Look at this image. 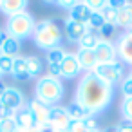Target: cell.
<instances>
[{"label": "cell", "instance_id": "cell-7", "mask_svg": "<svg viewBox=\"0 0 132 132\" xmlns=\"http://www.w3.org/2000/svg\"><path fill=\"white\" fill-rule=\"evenodd\" d=\"M65 35H67V40L71 44H80V40L85 36V35H90L92 29L87 26V24H80L72 18H65Z\"/></svg>", "mask_w": 132, "mask_h": 132}, {"label": "cell", "instance_id": "cell-42", "mask_svg": "<svg viewBox=\"0 0 132 132\" xmlns=\"http://www.w3.org/2000/svg\"><path fill=\"white\" fill-rule=\"evenodd\" d=\"M47 132H51V130H47Z\"/></svg>", "mask_w": 132, "mask_h": 132}, {"label": "cell", "instance_id": "cell-21", "mask_svg": "<svg viewBox=\"0 0 132 132\" xmlns=\"http://www.w3.org/2000/svg\"><path fill=\"white\" fill-rule=\"evenodd\" d=\"M119 114H121L123 121L132 123V98H123V101L119 105Z\"/></svg>", "mask_w": 132, "mask_h": 132}, {"label": "cell", "instance_id": "cell-11", "mask_svg": "<svg viewBox=\"0 0 132 132\" xmlns=\"http://www.w3.org/2000/svg\"><path fill=\"white\" fill-rule=\"evenodd\" d=\"M27 107L33 112V118H35L36 125L49 127V110H51V107H47V105H44V103H40L36 100H31Z\"/></svg>", "mask_w": 132, "mask_h": 132}, {"label": "cell", "instance_id": "cell-6", "mask_svg": "<svg viewBox=\"0 0 132 132\" xmlns=\"http://www.w3.org/2000/svg\"><path fill=\"white\" fill-rule=\"evenodd\" d=\"M26 103V98H24V92L16 87H6L4 94L0 96V105H4L6 109L9 110H15L18 112Z\"/></svg>", "mask_w": 132, "mask_h": 132}, {"label": "cell", "instance_id": "cell-4", "mask_svg": "<svg viewBox=\"0 0 132 132\" xmlns=\"http://www.w3.org/2000/svg\"><path fill=\"white\" fill-rule=\"evenodd\" d=\"M35 27H36V22H35L33 15L24 11V13H18V15L7 18V22H6V36H11V38L20 42L24 38L33 36Z\"/></svg>", "mask_w": 132, "mask_h": 132}, {"label": "cell", "instance_id": "cell-22", "mask_svg": "<svg viewBox=\"0 0 132 132\" xmlns=\"http://www.w3.org/2000/svg\"><path fill=\"white\" fill-rule=\"evenodd\" d=\"M98 42H100V38L96 36V35H85L81 40H80V49H89V51H94L96 49V45H98Z\"/></svg>", "mask_w": 132, "mask_h": 132}, {"label": "cell", "instance_id": "cell-34", "mask_svg": "<svg viewBox=\"0 0 132 132\" xmlns=\"http://www.w3.org/2000/svg\"><path fill=\"white\" fill-rule=\"evenodd\" d=\"M85 125H87L89 132H90V130H98V121H96V118H94V116H92V118H89V119H85Z\"/></svg>", "mask_w": 132, "mask_h": 132}, {"label": "cell", "instance_id": "cell-37", "mask_svg": "<svg viewBox=\"0 0 132 132\" xmlns=\"http://www.w3.org/2000/svg\"><path fill=\"white\" fill-rule=\"evenodd\" d=\"M4 40H6V33H4V35H0V45H2V42H4Z\"/></svg>", "mask_w": 132, "mask_h": 132}, {"label": "cell", "instance_id": "cell-2", "mask_svg": "<svg viewBox=\"0 0 132 132\" xmlns=\"http://www.w3.org/2000/svg\"><path fill=\"white\" fill-rule=\"evenodd\" d=\"M31 38H33V42L38 49L51 51L54 47H60L63 35H62V29H60V26L54 18H45V20L36 24Z\"/></svg>", "mask_w": 132, "mask_h": 132}, {"label": "cell", "instance_id": "cell-29", "mask_svg": "<svg viewBox=\"0 0 132 132\" xmlns=\"http://www.w3.org/2000/svg\"><path fill=\"white\" fill-rule=\"evenodd\" d=\"M100 33H101L103 40H107V38L114 36V33H116V26H112V24H105V26L100 29Z\"/></svg>", "mask_w": 132, "mask_h": 132}, {"label": "cell", "instance_id": "cell-5", "mask_svg": "<svg viewBox=\"0 0 132 132\" xmlns=\"http://www.w3.org/2000/svg\"><path fill=\"white\" fill-rule=\"evenodd\" d=\"M101 81L109 83V85H116V83H121V80L125 78V65L116 60V62H110V63H101V65H96V69L92 71Z\"/></svg>", "mask_w": 132, "mask_h": 132}, {"label": "cell", "instance_id": "cell-10", "mask_svg": "<svg viewBox=\"0 0 132 132\" xmlns=\"http://www.w3.org/2000/svg\"><path fill=\"white\" fill-rule=\"evenodd\" d=\"M60 69H62V78H65V80H72V78H76L81 72V67L78 63V58L72 53H67L65 54L63 62L60 63Z\"/></svg>", "mask_w": 132, "mask_h": 132}, {"label": "cell", "instance_id": "cell-13", "mask_svg": "<svg viewBox=\"0 0 132 132\" xmlns=\"http://www.w3.org/2000/svg\"><path fill=\"white\" fill-rule=\"evenodd\" d=\"M76 58H78V63L81 67L83 72H92L98 65L96 62V56H94V51H89V49H78L76 53Z\"/></svg>", "mask_w": 132, "mask_h": 132}, {"label": "cell", "instance_id": "cell-40", "mask_svg": "<svg viewBox=\"0 0 132 132\" xmlns=\"http://www.w3.org/2000/svg\"><path fill=\"white\" fill-rule=\"evenodd\" d=\"M128 78H132V69H130V74H128Z\"/></svg>", "mask_w": 132, "mask_h": 132}, {"label": "cell", "instance_id": "cell-33", "mask_svg": "<svg viewBox=\"0 0 132 132\" xmlns=\"http://www.w3.org/2000/svg\"><path fill=\"white\" fill-rule=\"evenodd\" d=\"M116 130L118 132H132V123L130 121H119L116 125Z\"/></svg>", "mask_w": 132, "mask_h": 132}, {"label": "cell", "instance_id": "cell-18", "mask_svg": "<svg viewBox=\"0 0 132 132\" xmlns=\"http://www.w3.org/2000/svg\"><path fill=\"white\" fill-rule=\"evenodd\" d=\"M65 110H67V116H69V119H76V121H85V119L92 118V114H90V112H89L87 109H83V107L76 105L74 101H72V103H69V105L65 107Z\"/></svg>", "mask_w": 132, "mask_h": 132}, {"label": "cell", "instance_id": "cell-12", "mask_svg": "<svg viewBox=\"0 0 132 132\" xmlns=\"http://www.w3.org/2000/svg\"><path fill=\"white\" fill-rule=\"evenodd\" d=\"M27 6H29L27 0H0V11L7 18L15 16L18 13H24Z\"/></svg>", "mask_w": 132, "mask_h": 132}, {"label": "cell", "instance_id": "cell-23", "mask_svg": "<svg viewBox=\"0 0 132 132\" xmlns=\"http://www.w3.org/2000/svg\"><path fill=\"white\" fill-rule=\"evenodd\" d=\"M87 26H89L92 31H100V29L105 26V20H103V16H101V11H92L90 20H89Z\"/></svg>", "mask_w": 132, "mask_h": 132}, {"label": "cell", "instance_id": "cell-26", "mask_svg": "<svg viewBox=\"0 0 132 132\" xmlns=\"http://www.w3.org/2000/svg\"><path fill=\"white\" fill-rule=\"evenodd\" d=\"M13 69V58L0 54V74H11Z\"/></svg>", "mask_w": 132, "mask_h": 132}, {"label": "cell", "instance_id": "cell-31", "mask_svg": "<svg viewBox=\"0 0 132 132\" xmlns=\"http://www.w3.org/2000/svg\"><path fill=\"white\" fill-rule=\"evenodd\" d=\"M15 116H16L15 110H9V109H6L4 105H0V121H2V119H7V118H15Z\"/></svg>", "mask_w": 132, "mask_h": 132}, {"label": "cell", "instance_id": "cell-35", "mask_svg": "<svg viewBox=\"0 0 132 132\" xmlns=\"http://www.w3.org/2000/svg\"><path fill=\"white\" fill-rule=\"evenodd\" d=\"M103 132H118V130H116V125H110V127H107Z\"/></svg>", "mask_w": 132, "mask_h": 132}, {"label": "cell", "instance_id": "cell-3", "mask_svg": "<svg viewBox=\"0 0 132 132\" xmlns=\"http://www.w3.org/2000/svg\"><path fill=\"white\" fill-rule=\"evenodd\" d=\"M65 96L63 83L56 78L44 76L36 81L35 85V100L47 105V107H56Z\"/></svg>", "mask_w": 132, "mask_h": 132}, {"label": "cell", "instance_id": "cell-41", "mask_svg": "<svg viewBox=\"0 0 132 132\" xmlns=\"http://www.w3.org/2000/svg\"><path fill=\"white\" fill-rule=\"evenodd\" d=\"M4 33H6V31H2V29H0V35H4Z\"/></svg>", "mask_w": 132, "mask_h": 132}, {"label": "cell", "instance_id": "cell-24", "mask_svg": "<svg viewBox=\"0 0 132 132\" xmlns=\"http://www.w3.org/2000/svg\"><path fill=\"white\" fill-rule=\"evenodd\" d=\"M101 16H103L105 24H112V26H116V16H118V11H116L114 7L107 6V2H105V7L101 9Z\"/></svg>", "mask_w": 132, "mask_h": 132}, {"label": "cell", "instance_id": "cell-27", "mask_svg": "<svg viewBox=\"0 0 132 132\" xmlns=\"http://www.w3.org/2000/svg\"><path fill=\"white\" fill-rule=\"evenodd\" d=\"M67 132H89L85 121H76V119H71L69 121V127H67Z\"/></svg>", "mask_w": 132, "mask_h": 132}, {"label": "cell", "instance_id": "cell-1", "mask_svg": "<svg viewBox=\"0 0 132 132\" xmlns=\"http://www.w3.org/2000/svg\"><path fill=\"white\" fill-rule=\"evenodd\" d=\"M114 100V87L101 81L94 72H83L74 90V103L87 109L92 116L105 112Z\"/></svg>", "mask_w": 132, "mask_h": 132}, {"label": "cell", "instance_id": "cell-28", "mask_svg": "<svg viewBox=\"0 0 132 132\" xmlns=\"http://www.w3.org/2000/svg\"><path fill=\"white\" fill-rule=\"evenodd\" d=\"M121 92H123V98H132V78L125 76L121 80Z\"/></svg>", "mask_w": 132, "mask_h": 132}, {"label": "cell", "instance_id": "cell-30", "mask_svg": "<svg viewBox=\"0 0 132 132\" xmlns=\"http://www.w3.org/2000/svg\"><path fill=\"white\" fill-rule=\"evenodd\" d=\"M87 6L92 11H101L105 7V0H87Z\"/></svg>", "mask_w": 132, "mask_h": 132}, {"label": "cell", "instance_id": "cell-9", "mask_svg": "<svg viewBox=\"0 0 132 132\" xmlns=\"http://www.w3.org/2000/svg\"><path fill=\"white\" fill-rule=\"evenodd\" d=\"M116 54L119 56L121 63H128L132 67V38L125 33L116 42Z\"/></svg>", "mask_w": 132, "mask_h": 132}, {"label": "cell", "instance_id": "cell-16", "mask_svg": "<svg viewBox=\"0 0 132 132\" xmlns=\"http://www.w3.org/2000/svg\"><path fill=\"white\" fill-rule=\"evenodd\" d=\"M11 76H13L15 80H18V81H27V80H29V72H27L26 56H15V58H13Z\"/></svg>", "mask_w": 132, "mask_h": 132}, {"label": "cell", "instance_id": "cell-32", "mask_svg": "<svg viewBox=\"0 0 132 132\" xmlns=\"http://www.w3.org/2000/svg\"><path fill=\"white\" fill-rule=\"evenodd\" d=\"M56 6L62 7V9H69V11H72V7L76 6V2H74V0H58Z\"/></svg>", "mask_w": 132, "mask_h": 132}, {"label": "cell", "instance_id": "cell-14", "mask_svg": "<svg viewBox=\"0 0 132 132\" xmlns=\"http://www.w3.org/2000/svg\"><path fill=\"white\" fill-rule=\"evenodd\" d=\"M116 27L121 29H132V2H127L121 9H118V16H116Z\"/></svg>", "mask_w": 132, "mask_h": 132}, {"label": "cell", "instance_id": "cell-38", "mask_svg": "<svg viewBox=\"0 0 132 132\" xmlns=\"http://www.w3.org/2000/svg\"><path fill=\"white\" fill-rule=\"evenodd\" d=\"M127 35H128V36L132 38V29H128V31H127Z\"/></svg>", "mask_w": 132, "mask_h": 132}, {"label": "cell", "instance_id": "cell-25", "mask_svg": "<svg viewBox=\"0 0 132 132\" xmlns=\"http://www.w3.org/2000/svg\"><path fill=\"white\" fill-rule=\"evenodd\" d=\"M0 132H18L15 118H7V119L0 121Z\"/></svg>", "mask_w": 132, "mask_h": 132}, {"label": "cell", "instance_id": "cell-19", "mask_svg": "<svg viewBox=\"0 0 132 132\" xmlns=\"http://www.w3.org/2000/svg\"><path fill=\"white\" fill-rule=\"evenodd\" d=\"M18 51H20V42L11 38V36H6V40L2 42V45H0V54L15 58V56H18Z\"/></svg>", "mask_w": 132, "mask_h": 132}, {"label": "cell", "instance_id": "cell-8", "mask_svg": "<svg viewBox=\"0 0 132 132\" xmlns=\"http://www.w3.org/2000/svg\"><path fill=\"white\" fill-rule=\"evenodd\" d=\"M94 56H96L98 65L116 62V56H118V54H116V45H114L112 42H109V40L100 38V42H98V45H96V49H94Z\"/></svg>", "mask_w": 132, "mask_h": 132}, {"label": "cell", "instance_id": "cell-36", "mask_svg": "<svg viewBox=\"0 0 132 132\" xmlns=\"http://www.w3.org/2000/svg\"><path fill=\"white\" fill-rule=\"evenodd\" d=\"M4 90H6V85H4L2 81H0V96H2V94H4Z\"/></svg>", "mask_w": 132, "mask_h": 132}, {"label": "cell", "instance_id": "cell-20", "mask_svg": "<svg viewBox=\"0 0 132 132\" xmlns=\"http://www.w3.org/2000/svg\"><path fill=\"white\" fill-rule=\"evenodd\" d=\"M67 51L63 47H54L51 51H47V63H53V65H60L65 58Z\"/></svg>", "mask_w": 132, "mask_h": 132}, {"label": "cell", "instance_id": "cell-17", "mask_svg": "<svg viewBox=\"0 0 132 132\" xmlns=\"http://www.w3.org/2000/svg\"><path fill=\"white\" fill-rule=\"evenodd\" d=\"M26 63H27V72H29V80L31 78H42L44 74V60L36 54H29L26 56Z\"/></svg>", "mask_w": 132, "mask_h": 132}, {"label": "cell", "instance_id": "cell-15", "mask_svg": "<svg viewBox=\"0 0 132 132\" xmlns=\"http://www.w3.org/2000/svg\"><path fill=\"white\" fill-rule=\"evenodd\" d=\"M90 15H92V9L87 6V2H76V6L72 7L69 18H72V20H76L80 24H89Z\"/></svg>", "mask_w": 132, "mask_h": 132}, {"label": "cell", "instance_id": "cell-39", "mask_svg": "<svg viewBox=\"0 0 132 132\" xmlns=\"http://www.w3.org/2000/svg\"><path fill=\"white\" fill-rule=\"evenodd\" d=\"M90 132H103V130H100V128H98V130H90Z\"/></svg>", "mask_w": 132, "mask_h": 132}]
</instances>
